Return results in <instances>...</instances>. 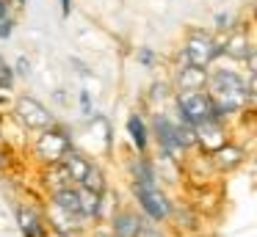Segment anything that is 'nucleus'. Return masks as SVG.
Masks as SVG:
<instances>
[{
  "mask_svg": "<svg viewBox=\"0 0 257 237\" xmlns=\"http://www.w3.org/2000/svg\"><path fill=\"white\" fill-rule=\"evenodd\" d=\"M9 3H12V6H14V3H17V6H25V0H9Z\"/></svg>",
  "mask_w": 257,
  "mask_h": 237,
  "instance_id": "nucleus-30",
  "label": "nucleus"
},
{
  "mask_svg": "<svg viewBox=\"0 0 257 237\" xmlns=\"http://www.w3.org/2000/svg\"><path fill=\"white\" fill-rule=\"evenodd\" d=\"M69 11H72V0H61V14L69 17Z\"/></svg>",
  "mask_w": 257,
  "mask_h": 237,
  "instance_id": "nucleus-28",
  "label": "nucleus"
},
{
  "mask_svg": "<svg viewBox=\"0 0 257 237\" xmlns=\"http://www.w3.org/2000/svg\"><path fill=\"white\" fill-rule=\"evenodd\" d=\"M45 185L50 187V193L58 190V187L72 185V179H69V171L64 168L61 160H56V163H47V168H45Z\"/></svg>",
  "mask_w": 257,
  "mask_h": 237,
  "instance_id": "nucleus-17",
  "label": "nucleus"
},
{
  "mask_svg": "<svg viewBox=\"0 0 257 237\" xmlns=\"http://www.w3.org/2000/svg\"><path fill=\"white\" fill-rule=\"evenodd\" d=\"M12 86H14V69L3 61V55H0V91H9Z\"/></svg>",
  "mask_w": 257,
  "mask_h": 237,
  "instance_id": "nucleus-21",
  "label": "nucleus"
},
{
  "mask_svg": "<svg viewBox=\"0 0 257 237\" xmlns=\"http://www.w3.org/2000/svg\"><path fill=\"white\" fill-rule=\"evenodd\" d=\"M232 28V14H218L216 17V31H229Z\"/></svg>",
  "mask_w": 257,
  "mask_h": 237,
  "instance_id": "nucleus-25",
  "label": "nucleus"
},
{
  "mask_svg": "<svg viewBox=\"0 0 257 237\" xmlns=\"http://www.w3.org/2000/svg\"><path fill=\"white\" fill-rule=\"evenodd\" d=\"M249 53H251V44H249V36L243 31H232L221 42V55H227L232 61H243Z\"/></svg>",
  "mask_w": 257,
  "mask_h": 237,
  "instance_id": "nucleus-14",
  "label": "nucleus"
},
{
  "mask_svg": "<svg viewBox=\"0 0 257 237\" xmlns=\"http://www.w3.org/2000/svg\"><path fill=\"white\" fill-rule=\"evenodd\" d=\"M207 86V69L194 64H183L177 72V91H205Z\"/></svg>",
  "mask_w": 257,
  "mask_h": 237,
  "instance_id": "nucleus-9",
  "label": "nucleus"
},
{
  "mask_svg": "<svg viewBox=\"0 0 257 237\" xmlns=\"http://www.w3.org/2000/svg\"><path fill=\"white\" fill-rule=\"evenodd\" d=\"M14 113H17L20 121L34 132L45 130V127H50L53 121H56L53 113L47 110V105H42L39 99H34V97H20L17 105H14Z\"/></svg>",
  "mask_w": 257,
  "mask_h": 237,
  "instance_id": "nucleus-6",
  "label": "nucleus"
},
{
  "mask_svg": "<svg viewBox=\"0 0 257 237\" xmlns=\"http://www.w3.org/2000/svg\"><path fill=\"white\" fill-rule=\"evenodd\" d=\"M243 157H246L243 146H235V143H221L216 152H210V160L218 165V168H224V171L238 168V165L243 163Z\"/></svg>",
  "mask_w": 257,
  "mask_h": 237,
  "instance_id": "nucleus-11",
  "label": "nucleus"
},
{
  "mask_svg": "<svg viewBox=\"0 0 257 237\" xmlns=\"http://www.w3.org/2000/svg\"><path fill=\"white\" fill-rule=\"evenodd\" d=\"M127 132H130V138H133L136 152L144 154L147 146H150V130H147V121L141 119L139 113H130V119H127Z\"/></svg>",
  "mask_w": 257,
  "mask_h": 237,
  "instance_id": "nucleus-16",
  "label": "nucleus"
},
{
  "mask_svg": "<svg viewBox=\"0 0 257 237\" xmlns=\"http://www.w3.org/2000/svg\"><path fill=\"white\" fill-rule=\"evenodd\" d=\"M141 223H144V220H141L136 212L119 209V212L113 215V220H111V231H113V237H136L139 229H141Z\"/></svg>",
  "mask_w": 257,
  "mask_h": 237,
  "instance_id": "nucleus-13",
  "label": "nucleus"
},
{
  "mask_svg": "<svg viewBox=\"0 0 257 237\" xmlns=\"http://www.w3.org/2000/svg\"><path fill=\"white\" fill-rule=\"evenodd\" d=\"M139 61H141L144 66H152V61H155V53H152L150 47H141V50H139Z\"/></svg>",
  "mask_w": 257,
  "mask_h": 237,
  "instance_id": "nucleus-26",
  "label": "nucleus"
},
{
  "mask_svg": "<svg viewBox=\"0 0 257 237\" xmlns=\"http://www.w3.org/2000/svg\"><path fill=\"white\" fill-rule=\"evenodd\" d=\"M14 218H17V226H20V231H23V237H45V223H42V218L36 215V209L17 204V207H14Z\"/></svg>",
  "mask_w": 257,
  "mask_h": 237,
  "instance_id": "nucleus-10",
  "label": "nucleus"
},
{
  "mask_svg": "<svg viewBox=\"0 0 257 237\" xmlns=\"http://www.w3.org/2000/svg\"><path fill=\"white\" fill-rule=\"evenodd\" d=\"M69 149H72V138H69L67 127L56 124V121H53L50 127H45V130H39V135H36V141H34L36 157L45 160V163L61 160Z\"/></svg>",
  "mask_w": 257,
  "mask_h": 237,
  "instance_id": "nucleus-3",
  "label": "nucleus"
},
{
  "mask_svg": "<svg viewBox=\"0 0 257 237\" xmlns=\"http://www.w3.org/2000/svg\"><path fill=\"white\" fill-rule=\"evenodd\" d=\"M216 58H221V39L210 36L205 31H191V36L183 44V64L210 66Z\"/></svg>",
  "mask_w": 257,
  "mask_h": 237,
  "instance_id": "nucleus-2",
  "label": "nucleus"
},
{
  "mask_svg": "<svg viewBox=\"0 0 257 237\" xmlns=\"http://www.w3.org/2000/svg\"><path fill=\"white\" fill-rule=\"evenodd\" d=\"M80 113H83L86 119H91V116H94V108H91V97H89V91H86V88H80Z\"/></svg>",
  "mask_w": 257,
  "mask_h": 237,
  "instance_id": "nucleus-24",
  "label": "nucleus"
},
{
  "mask_svg": "<svg viewBox=\"0 0 257 237\" xmlns=\"http://www.w3.org/2000/svg\"><path fill=\"white\" fill-rule=\"evenodd\" d=\"M152 132H155V141H158V146H161V152L166 154V157H180V154L185 152L177 143V135H174V121L169 119L166 113L152 116Z\"/></svg>",
  "mask_w": 257,
  "mask_h": 237,
  "instance_id": "nucleus-8",
  "label": "nucleus"
},
{
  "mask_svg": "<svg viewBox=\"0 0 257 237\" xmlns=\"http://www.w3.org/2000/svg\"><path fill=\"white\" fill-rule=\"evenodd\" d=\"M205 94L213 105V116H235L238 110L246 108V80L235 69H216L207 72V86Z\"/></svg>",
  "mask_w": 257,
  "mask_h": 237,
  "instance_id": "nucleus-1",
  "label": "nucleus"
},
{
  "mask_svg": "<svg viewBox=\"0 0 257 237\" xmlns=\"http://www.w3.org/2000/svg\"><path fill=\"white\" fill-rule=\"evenodd\" d=\"M61 163H64V168L69 171V179H72V185H78V182L83 179V174L89 171L91 160L86 157V154H80V152H75V149H69V152L61 157Z\"/></svg>",
  "mask_w": 257,
  "mask_h": 237,
  "instance_id": "nucleus-15",
  "label": "nucleus"
},
{
  "mask_svg": "<svg viewBox=\"0 0 257 237\" xmlns=\"http://www.w3.org/2000/svg\"><path fill=\"white\" fill-rule=\"evenodd\" d=\"M177 113L183 121L196 124L202 119H210L213 105H210L205 91H177Z\"/></svg>",
  "mask_w": 257,
  "mask_h": 237,
  "instance_id": "nucleus-5",
  "label": "nucleus"
},
{
  "mask_svg": "<svg viewBox=\"0 0 257 237\" xmlns=\"http://www.w3.org/2000/svg\"><path fill=\"white\" fill-rule=\"evenodd\" d=\"M75 190H78V204H80L83 218L86 220L100 218L102 209H105V204H102V193H94V190H89V187H83V185H75Z\"/></svg>",
  "mask_w": 257,
  "mask_h": 237,
  "instance_id": "nucleus-12",
  "label": "nucleus"
},
{
  "mask_svg": "<svg viewBox=\"0 0 257 237\" xmlns=\"http://www.w3.org/2000/svg\"><path fill=\"white\" fill-rule=\"evenodd\" d=\"M6 165H9V157H6V152L0 149V168H6Z\"/></svg>",
  "mask_w": 257,
  "mask_h": 237,
  "instance_id": "nucleus-29",
  "label": "nucleus"
},
{
  "mask_svg": "<svg viewBox=\"0 0 257 237\" xmlns=\"http://www.w3.org/2000/svg\"><path fill=\"white\" fill-rule=\"evenodd\" d=\"M136 237H163V231H158L155 226H147V223H141V229H139V234Z\"/></svg>",
  "mask_w": 257,
  "mask_h": 237,
  "instance_id": "nucleus-27",
  "label": "nucleus"
},
{
  "mask_svg": "<svg viewBox=\"0 0 257 237\" xmlns=\"http://www.w3.org/2000/svg\"><path fill=\"white\" fill-rule=\"evenodd\" d=\"M78 185H83V187H89V190H94V193H102L105 196V174H102V168H97L94 163L89 165V171L83 174V179L78 182Z\"/></svg>",
  "mask_w": 257,
  "mask_h": 237,
  "instance_id": "nucleus-19",
  "label": "nucleus"
},
{
  "mask_svg": "<svg viewBox=\"0 0 257 237\" xmlns=\"http://www.w3.org/2000/svg\"><path fill=\"white\" fill-rule=\"evenodd\" d=\"M14 25H17V22H14V14H12V11L0 17V39H9V36H12V33H14Z\"/></svg>",
  "mask_w": 257,
  "mask_h": 237,
  "instance_id": "nucleus-22",
  "label": "nucleus"
},
{
  "mask_svg": "<svg viewBox=\"0 0 257 237\" xmlns=\"http://www.w3.org/2000/svg\"><path fill=\"white\" fill-rule=\"evenodd\" d=\"M136 187V196H139V204L141 209H144V215L150 220H155V223H161V220H169V215H172V201H169V196L163 190H158V185H133Z\"/></svg>",
  "mask_w": 257,
  "mask_h": 237,
  "instance_id": "nucleus-4",
  "label": "nucleus"
},
{
  "mask_svg": "<svg viewBox=\"0 0 257 237\" xmlns=\"http://www.w3.org/2000/svg\"><path fill=\"white\" fill-rule=\"evenodd\" d=\"M174 135H177V143L183 149H191L196 146V135H194V124H188V121L180 119V124H174Z\"/></svg>",
  "mask_w": 257,
  "mask_h": 237,
  "instance_id": "nucleus-20",
  "label": "nucleus"
},
{
  "mask_svg": "<svg viewBox=\"0 0 257 237\" xmlns=\"http://www.w3.org/2000/svg\"><path fill=\"white\" fill-rule=\"evenodd\" d=\"M12 69H14V77H31V61L25 55H17Z\"/></svg>",
  "mask_w": 257,
  "mask_h": 237,
  "instance_id": "nucleus-23",
  "label": "nucleus"
},
{
  "mask_svg": "<svg viewBox=\"0 0 257 237\" xmlns=\"http://www.w3.org/2000/svg\"><path fill=\"white\" fill-rule=\"evenodd\" d=\"M133 182H136V185H147V187L158 185V182H155V168H152L147 152L139 154V157L133 160Z\"/></svg>",
  "mask_w": 257,
  "mask_h": 237,
  "instance_id": "nucleus-18",
  "label": "nucleus"
},
{
  "mask_svg": "<svg viewBox=\"0 0 257 237\" xmlns=\"http://www.w3.org/2000/svg\"><path fill=\"white\" fill-rule=\"evenodd\" d=\"M194 135H196V146H199L205 154L216 152L221 143H227V132H224V124H221V119H216V116L196 121V124H194Z\"/></svg>",
  "mask_w": 257,
  "mask_h": 237,
  "instance_id": "nucleus-7",
  "label": "nucleus"
}]
</instances>
